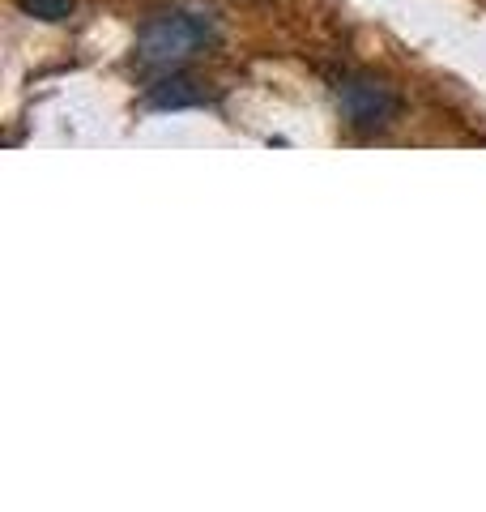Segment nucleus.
I'll return each mask as SVG.
<instances>
[{
	"label": "nucleus",
	"instance_id": "3",
	"mask_svg": "<svg viewBox=\"0 0 486 512\" xmlns=\"http://www.w3.org/2000/svg\"><path fill=\"white\" fill-rule=\"evenodd\" d=\"M145 103L158 111H180V107H205L214 103V90L205 82H192V77H167V82H154Z\"/></svg>",
	"mask_w": 486,
	"mask_h": 512
},
{
	"label": "nucleus",
	"instance_id": "2",
	"mask_svg": "<svg viewBox=\"0 0 486 512\" xmlns=\"http://www.w3.org/2000/svg\"><path fill=\"white\" fill-rule=\"evenodd\" d=\"M337 107H342V120L354 133H384L388 124H397L401 116V99L393 86H384L380 77L371 73H346L337 82Z\"/></svg>",
	"mask_w": 486,
	"mask_h": 512
},
{
	"label": "nucleus",
	"instance_id": "4",
	"mask_svg": "<svg viewBox=\"0 0 486 512\" xmlns=\"http://www.w3.org/2000/svg\"><path fill=\"white\" fill-rule=\"evenodd\" d=\"M18 9L35 22H69L77 13V0H18Z\"/></svg>",
	"mask_w": 486,
	"mask_h": 512
},
{
	"label": "nucleus",
	"instance_id": "1",
	"mask_svg": "<svg viewBox=\"0 0 486 512\" xmlns=\"http://www.w3.org/2000/svg\"><path fill=\"white\" fill-rule=\"evenodd\" d=\"M218 43V26L192 9H158L137 26V64L154 73H175Z\"/></svg>",
	"mask_w": 486,
	"mask_h": 512
}]
</instances>
